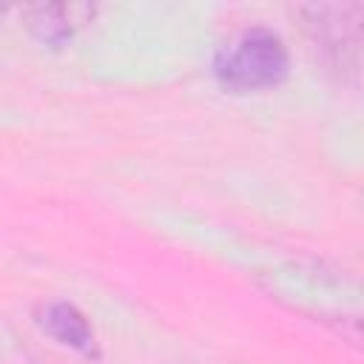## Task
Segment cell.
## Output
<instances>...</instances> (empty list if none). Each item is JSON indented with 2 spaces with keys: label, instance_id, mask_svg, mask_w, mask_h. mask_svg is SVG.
I'll return each instance as SVG.
<instances>
[{
  "label": "cell",
  "instance_id": "6da1fadb",
  "mask_svg": "<svg viewBox=\"0 0 364 364\" xmlns=\"http://www.w3.org/2000/svg\"><path fill=\"white\" fill-rule=\"evenodd\" d=\"M287 48L270 28H247L216 54V77L233 91H256L279 85L287 77Z\"/></svg>",
  "mask_w": 364,
  "mask_h": 364
},
{
  "label": "cell",
  "instance_id": "7a4b0ae2",
  "mask_svg": "<svg viewBox=\"0 0 364 364\" xmlns=\"http://www.w3.org/2000/svg\"><path fill=\"white\" fill-rule=\"evenodd\" d=\"M37 321H40V327L48 336H54L57 341L74 347L77 353H82L88 358H97L100 355L97 336H94L91 324H88V318L71 301H48V304H43L37 310Z\"/></svg>",
  "mask_w": 364,
  "mask_h": 364
},
{
  "label": "cell",
  "instance_id": "3957f363",
  "mask_svg": "<svg viewBox=\"0 0 364 364\" xmlns=\"http://www.w3.org/2000/svg\"><path fill=\"white\" fill-rule=\"evenodd\" d=\"M28 23L48 43H60V40H65L71 34V26H68L71 20H65V9L63 6H37V9H31Z\"/></svg>",
  "mask_w": 364,
  "mask_h": 364
}]
</instances>
